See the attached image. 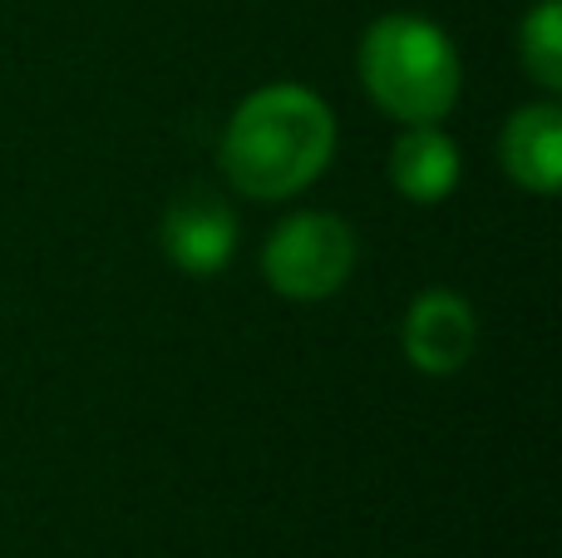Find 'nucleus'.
Masks as SVG:
<instances>
[{
  "instance_id": "obj_1",
  "label": "nucleus",
  "mask_w": 562,
  "mask_h": 558,
  "mask_svg": "<svg viewBox=\"0 0 562 558\" xmlns=\"http://www.w3.org/2000/svg\"><path fill=\"white\" fill-rule=\"evenodd\" d=\"M336 158V114L306 85H262L223 129V174L243 198L281 203L316 183Z\"/></svg>"
},
{
  "instance_id": "obj_2",
  "label": "nucleus",
  "mask_w": 562,
  "mask_h": 558,
  "mask_svg": "<svg viewBox=\"0 0 562 558\" xmlns=\"http://www.w3.org/2000/svg\"><path fill=\"white\" fill-rule=\"evenodd\" d=\"M360 85L400 124H439L459 104V49L425 15H380L360 35Z\"/></svg>"
},
{
  "instance_id": "obj_3",
  "label": "nucleus",
  "mask_w": 562,
  "mask_h": 558,
  "mask_svg": "<svg viewBox=\"0 0 562 558\" xmlns=\"http://www.w3.org/2000/svg\"><path fill=\"white\" fill-rule=\"evenodd\" d=\"M356 227L336 213H291L286 223L272 227L262 247V277L286 302H326L356 272Z\"/></svg>"
},
{
  "instance_id": "obj_4",
  "label": "nucleus",
  "mask_w": 562,
  "mask_h": 558,
  "mask_svg": "<svg viewBox=\"0 0 562 558\" xmlns=\"http://www.w3.org/2000/svg\"><path fill=\"white\" fill-rule=\"evenodd\" d=\"M400 342H405V361L419 376H459L479 346V316L459 292L429 287L409 302Z\"/></svg>"
},
{
  "instance_id": "obj_5",
  "label": "nucleus",
  "mask_w": 562,
  "mask_h": 558,
  "mask_svg": "<svg viewBox=\"0 0 562 558\" xmlns=\"http://www.w3.org/2000/svg\"><path fill=\"white\" fill-rule=\"evenodd\" d=\"M164 253L188 277H217L237 253V213L217 193H183L164 213Z\"/></svg>"
},
{
  "instance_id": "obj_6",
  "label": "nucleus",
  "mask_w": 562,
  "mask_h": 558,
  "mask_svg": "<svg viewBox=\"0 0 562 558\" xmlns=\"http://www.w3.org/2000/svg\"><path fill=\"white\" fill-rule=\"evenodd\" d=\"M504 174L518 188L548 198L562 183V109L558 104H524L508 114L504 138H498Z\"/></svg>"
},
{
  "instance_id": "obj_7",
  "label": "nucleus",
  "mask_w": 562,
  "mask_h": 558,
  "mask_svg": "<svg viewBox=\"0 0 562 558\" xmlns=\"http://www.w3.org/2000/svg\"><path fill=\"white\" fill-rule=\"evenodd\" d=\"M459 144L439 124H405V134L390 144V183L409 203H445L459 188Z\"/></svg>"
},
{
  "instance_id": "obj_8",
  "label": "nucleus",
  "mask_w": 562,
  "mask_h": 558,
  "mask_svg": "<svg viewBox=\"0 0 562 558\" xmlns=\"http://www.w3.org/2000/svg\"><path fill=\"white\" fill-rule=\"evenodd\" d=\"M518 55H524V69L533 75V85L558 94L562 89V0H538L533 15L518 30Z\"/></svg>"
}]
</instances>
